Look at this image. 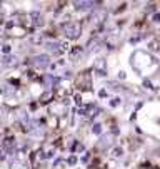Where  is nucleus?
Here are the masks:
<instances>
[{
    "instance_id": "8",
    "label": "nucleus",
    "mask_w": 160,
    "mask_h": 169,
    "mask_svg": "<svg viewBox=\"0 0 160 169\" xmlns=\"http://www.w3.org/2000/svg\"><path fill=\"white\" fill-rule=\"evenodd\" d=\"M12 169H25V166H23L22 163H19V161H17V163L12 164Z\"/></svg>"
},
{
    "instance_id": "2",
    "label": "nucleus",
    "mask_w": 160,
    "mask_h": 169,
    "mask_svg": "<svg viewBox=\"0 0 160 169\" xmlns=\"http://www.w3.org/2000/svg\"><path fill=\"white\" fill-rule=\"evenodd\" d=\"M77 85H79L80 89H90V87H92V82H90V74H88V72L80 74L79 81H77Z\"/></svg>"
},
{
    "instance_id": "5",
    "label": "nucleus",
    "mask_w": 160,
    "mask_h": 169,
    "mask_svg": "<svg viewBox=\"0 0 160 169\" xmlns=\"http://www.w3.org/2000/svg\"><path fill=\"white\" fill-rule=\"evenodd\" d=\"M47 47H48V50H52V52H55V54L62 52V50L59 49V47H62V45H60V44H48Z\"/></svg>"
},
{
    "instance_id": "1",
    "label": "nucleus",
    "mask_w": 160,
    "mask_h": 169,
    "mask_svg": "<svg viewBox=\"0 0 160 169\" xmlns=\"http://www.w3.org/2000/svg\"><path fill=\"white\" fill-rule=\"evenodd\" d=\"M63 30H65V35L69 39H75V37H79V34H80V24L69 22L65 27H63Z\"/></svg>"
},
{
    "instance_id": "4",
    "label": "nucleus",
    "mask_w": 160,
    "mask_h": 169,
    "mask_svg": "<svg viewBox=\"0 0 160 169\" xmlns=\"http://www.w3.org/2000/svg\"><path fill=\"white\" fill-rule=\"evenodd\" d=\"M105 62H104V60H102V59H98L97 60V62H95V70H98V72H100V75H104L105 74Z\"/></svg>"
},
{
    "instance_id": "7",
    "label": "nucleus",
    "mask_w": 160,
    "mask_h": 169,
    "mask_svg": "<svg viewBox=\"0 0 160 169\" xmlns=\"http://www.w3.org/2000/svg\"><path fill=\"white\" fill-rule=\"evenodd\" d=\"M13 146V139H5V141H3V147H7V149H10V147Z\"/></svg>"
},
{
    "instance_id": "10",
    "label": "nucleus",
    "mask_w": 160,
    "mask_h": 169,
    "mask_svg": "<svg viewBox=\"0 0 160 169\" xmlns=\"http://www.w3.org/2000/svg\"><path fill=\"white\" fill-rule=\"evenodd\" d=\"M140 169H157V167H154V166H142Z\"/></svg>"
},
{
    "instance_id": "3",
    "label": "nucleus",
    "mask_w": 160,
    "mask_h": 169,
    "mask_svg": "<svg viewBox=\"0 0 160 169\" xmlns=\"http://www.w3.org/2000/svg\"><path fill=\"white\" fill-rule=\"evenodd\" d=\"M34 66L40 67V69L47 67L48 66V57L47 55H37V57H34Z\"/></svg>"
},
{
    "instance_id": "6",
    "label": "nucleus",
    "mask_w": 160,
    "mask_h": 169,
    "mask_svg": "<svg viewBox=\"0 0 160 169\" xmlns=\"http://www.w3.org/2000/svg\"><path fill=\"white\" fill-rule=\"evenodd\" d=\"M75 5H77V9H88L92 3L90 2H75Z\"/></svg>"
},
{
    "instance_id": "9",
    "label": "nucleus",
    "mask_w": 160,
    "mask_h": 169,
    "mask_svg": "<svg viewBox=\"0 0 160 169\" xmlns=\"http://www.w3.org/2000/svg\"><path fill=\"white\" fill-rule=\"evenodd\" d=\"M50 97H52V92H45V94L40 97V100L42 102H47V99H50Z\"/></svg>"
}]
</instances>
